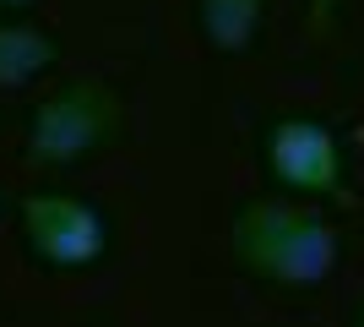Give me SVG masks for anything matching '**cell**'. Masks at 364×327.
I'll list each match as a JSON object with an SVG mask.
<instances>
[{
  "instance_id": "1",
  "label": "cell",
  "mask_w": 364,
  "mask_h": 327,
  "mask_svg": "<svg viewBox=\"0 0 364 327\" xmlns=\"http://www.w3.org/2000/svg\"><path fill=\"white\" fill-rule=\"evenodd\" d=\"M228 256L272 289H321L343 262V234L304 197H250L228 218Z\"/></svg>"
},
{
  "instance_id": "5",
  "label": "cell",
  "mask_w": 364,
  "mask_h": 327,
  "mask_svg": "<svg viewBox=\"0 0 364 327\" xmlns=\"http://www.w3.org/2000/svg\"><path fill=\"white\" fill-rule=\"evenodd\" d=\"M267 22V0H196V28L218 55H250Z\"/></svg>"
},
{
  "instance_id": "6",
  "label": "cell",
  "mask_w": 364,
  "mask_h": 327,
  "mask_svg": "<svg viewBox=\"0 0 364 327\" xmlns=\"http://www.w3.org/2000/svg\"><path fill=\"white\" fill-rule=\"evenodd\" d=\"M60 61V38L33 22H0V88H28Z\"/></svg>"
},
{
  "instance_id": "9",
  "label": "cell",
  "mask_w": 364,
  "mask_h": 327,
  "mask_svg": "<svg viewBox=\"0 0 364 327\" xmlns=\"http://www.w3.org/2000/svg\"><path fill=\"white\" fill-rule=\"evenodd\" d=\"M353 327H364V311H359V322H353Z\"/></svg>"
},
{
  "instance_id": "8",
  "label": "cell",
  "mask_w": 364,
  "mask_h": 327,
  "mask_svg": "<svg viewBox=\"0 0 364 327\" xmlns=\"http://www.w3.org/2000/svg\"><path fill=\"white\" fill-rule=\"evenodd\" d=\"M28 6H38V0H0V11H28Z\"/></svg>"
},
{
  "instance_id": "4",
  "label": "cell",
  "mask_w": 364,
  "mask_h": 327,
  "mask_svg": "<svg viewBox=\"0 0 364 327\" xmlns=\"http://www.w3.org/2000/svg\"><path fill=\"white\" fill-rule=\"evenodd\" d=\"M22 246L49 273H87L109 251V213L76 191H28L16 202Z\"/></svg>"
},
{
  "instance_id": "2",
  "label": "cell",
  "mask_w": 364,
  "mask_h": 327,
  "mask_svg": "<svg viewBox=\"0 0 364 327\" xmlns=\"http://www.w3.org/2000/svg\"><path fill=\"white\" fill-rule=\"evenodd\" d=\"M125 131V98L98 77H71L28 115V158L44 170H71L114 147Z\"/></svg>"
},
{
  "instance_id": "7",
  "label": "cell",
  "mask_w": 364,
  "mask_h": 327,
  "mask_svg": "<svg viewBox=\"0 0 364 327\" xmlns=\"http://www.w3.org/2000/svg\"><path fill=\"white\" fill-rule=\"evenodd\" d=\"M304 11H310V33H332L343 0H304Z\"/></svg>"
},
{
  "instance_id": "3",
  "label": "cell",
  "mask_w": 364,
  "mask_h": 327,
  "mask_svg": "<svg viewBox=\"0 0 364 327\" xmlns=\"http://www.w3.org/2000/svg\"><path fill=\"white\" fill-rule=\"evenodd\" d=\"M261 170L283 197L304 202H343L348 197V153L326 120L283 115L261 131Z\"/></svg>"
}]
</instances>
